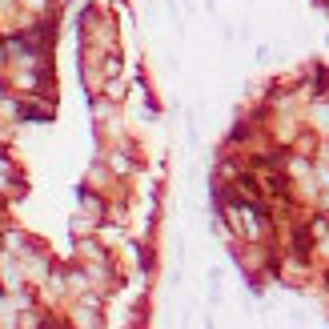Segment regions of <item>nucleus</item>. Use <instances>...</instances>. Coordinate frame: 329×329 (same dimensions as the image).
Instances as JSON below:
<instances>
[{"instance_id":"obj_1","label":"nucleus","mask_w":329,"mask_h":329,"mask_svg":"<svg viewBox=\"0 0 329 329\" xmlns=\"http://www.w3.org/2000/svg\"><path fill=\"white\" fill-rule=\"evenodd\" d=\"M225 173L217 197L241 257L329 309V116L273 129L269 149L225 161Z\"/></svg>"}]
</instances>
